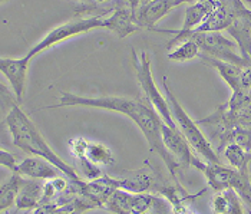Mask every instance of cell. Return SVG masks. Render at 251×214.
<instances>
[{
  "instance_id": "cell-11",
  "label": "cell",
  "mask_w": 251,
  "mask_h": 214,
  "mask_svg": "<svg viewBox=\"0 0 251 214\" xmlns=\"http://www.w3.org/2000/svg\"><path fill=\"white\" fill-rule=\"evenodd\" d=\"M32 59L27 55L22 58H1L0 59V71L3 77L9 80L18 102H22L26 91V79L27 68Z\"/></svg>"
},
{
  "instance_id": "cell-25",
  "label": "cell",
  "mask_w": 251,
  "mask_h": 214,
  "mask_svg": "<svg viewBox=\"0 0 251 214\" xmlns=\"http://www.w3.org/2000/svg\"><path fill=\"white\" fill-rule=\"evenodd\" d=\"M0 164L3 165V167H7L9 170H12L13 173H16V170H18V161H16V158L15 156H12L10 153H7V151H4V150H1L0 151Z\"/></svg>"
},
{
  "instance_id": "cell-28",
  "label": "cell",
  "mask_w": 251,
  "mask_h": 214,
  "mask_svg": "<svg viewBox=\"0 0 251 214\" xmlns=\"http://www.w3.org/2000/svg\"><path fill=\"white\" fill-rule=\"evenodd\" d=\"M1 1H4V0H1Z\"/></svg>"
},
{
  "instance_id": "cell-6",
  "label": "cell",
  "mask_w": 251,
  "mask_h": 214,
  "mask_svg": "<svg viewBox=\"0 0 251 214\" xmlns=\"http://www.w3.org/2000/svg\"><path fill=\"white\" fill-rule=\"evenodd\" d=\"M132 60H134V66H135L136 78L138 82L145 94L147 99L151 102V105L155 108V111L159 114V117L162 118V121L170 125L171 128L178 130L176 124H175L173 112H171V107L167 101V97H164L156 83H155L154 77H152V71H151V58L150 55L142 51L139 55H136V52L132 49Z\"/></svg>"
},
{
  "instance_id": "cell-8",
  "label": "cell",
  "mask_w": 251,
  "mask_h": 214,
  "mask_svg": "<svg viewBox=\"0 0 251 214\" xmlns=\"http://www.w3.org/2000/svg\"><path fill=\"white\" fill-rule=\"evenodd\" d=\"M250 7L244 4L243 0H217L214 12L198 26L194 32H221L226 30L234 20Z\"/></svg>"
},
{
  "instance_id": "cell-2",
  "label": "cell",
  "mask_w": 251,
  "mask_h": 214,
  "mask_svg": "<svg viewBox=\"0 0 251 214\" xmlns=\"http://www.w3.org/2000/svg\"><path fill=\"white\" fill-rule=\"evenodd\" d=\"M6 125L12 134L13 144L18 148L32 156L43 157L45 160L59 167L62 174H65L68 178L82 180L76 171L50 148L45 136L40 134L38 127L26 115V112L18 105V102H12L10 111L6 115Z\"/></svg>"
},
{
  "instance_id": "cell-13",
  "label": "cell",
  "mask_w": 251,
  "mask_h": 214,
  "mask_svg": "<svg viewBox=\"0 0 251 214\" xmlns=\"http://www.w3.org/2000/svg\"><path fill=\"white\" fill-rule=\"evenodd\" d=\"M69 147L74 156H85L91 162L99 167H109L115 164V158L111 150L100 142H92L86 138H74L69 141Z\"/></svg>"
},
{
  "instance_id": "cell-5",
  "label": "cell",
  "mask_w": 251,
  "mask_h": 214,
  "mask_svg": "<svg viewBox=\"0 0 251 214\" xmlns=\"http://www.w3.org/2000/svg\"><path fill=\"white\" fill-rule=\"evenodd\" d=\"M191 165L202 171L207 177L210 187L220 191L224 188H234L241 200L250 207L251 212V177L250 173H243L235 168H228L223 165V162H205L198 160L197 157L193 158Z\"/></svg>"
},
{
  "instance_id": "cell-17",
  "label": "cell",
  "mask_w": 251,
  "mask_h": 214,
  "mask_svg": "<svg viewBox=\"0 0 251 214\" xmlns=\"http://www.w3.org/2000/svg\"><path fill=\"white\" fill-rule=\"evenodd\" d=\"M45 191V180H23L16 200V213L20 210H35L40 204Z\"/></svg>"
},
{
  "instance_id": "cell-15",
  "label": "cell",
  "mask_w": 251,
  "mask_h": 214,
  "mask_svg": "<svg viewBox=\"0 0 251 214\" xmlns=\"http://www.w3.org/2000/svg\"><path fill=\"white\" fill-rule=\"evenodd\" d=\"M16 173L29 177V178H38V180H50L53 177H58L62 171L60 168L52 164L50 161L45 160L43 157H29L20 161Z\"/></svg>"
},
{
  "instance_id": "cell-3",
  "label": "cell",
  "mask_w": 251,
  "mask_h": 214,
  "mask_svg": "<svg viewBox=\"0 0 251 214\" xmlns=\"http://www.w3.org/2000/svg\"><path fill=\"white\" fill-rule=\"evenodd\" d=\"M161 33H170L175 35L174 39L168 42V49L175 48L178 43L185 39H193L200 46V55L211 56V58L220 59L224 62L235 63L238 66H247L250 65V60L243 58L238 45L235 40L228 39L221 32H182V30H165V29H151Z\"/></svg>"
},
{
  "instance_id": "cell-29",
  "label": "cell",
  "mask_w": 251,
  "mask_h": 214,
  "mask_svg": "<svg viewBox=\"0 0 251 214\" xmlns=\"http://www.w3.org/2000/svg\"><path fill=\"white\" fill-rule=\"evenodd\" d=\"M250 177H251V175H250Z\"/></svg>"
},
{
  "instance_id": "cell-27",
  "label": "cell",
  "mask_w": 251,
  "mask_h": 214,
  "mask_svg": "<svg viewBox=\"0 0 251 214\" xmlns=\"http://www.w3.org/2000/svg\"><path fill=\"white\" fill-rule=\"evenodd\" d=\"M244 1V4L247 6V7H250L251 9V0H243Z\"/></svg>"
},
{
  "instance_id": "cell-16",
  "label": "cell",
  "mask_w": 251,
  "mask_h": 214,
  "mask_svg": "<svg viewBox=\"0 0 251 214\" xmlns=\"http://www.w3.org/2000/svg\"><path fill=\"white\" fill-rule=\"evenodd\" d=\"M198 58H201V60L205 65L217 69L220 77L224 79L226 83L231 88L232 94L249 92V91H244L241 88V69H243V66H238V65L230 63V62H224V60H220V59L211 58V56H205V55H200Z\"/></svg>"
},
{
  "instance_id": "cell-12",
  "label": "cell",
  "mask_w": 251,
  "mask_h": 214,
  "mask_svg": "<svg viewBox=\"0 0 251 214\" xmlns=\"http://www.w3.org/2000/svg\"><path fill=\"white\" fill-rule=\"evenodd\" d=\"M161 134H162V142L167 151L176 160V162L179 164V168L182 170L188 168L193 162L194 154L187 138L181 134L179 130L171 128L165 122H162L161 125Z\"/></svg>"
},
{
  "instance_id": "cell-22",
  "label": "cell",
  "mask_w": 251,
  "mask_h": 214,
  "mask_svg": "<svg viewBox=\"0 0 251 214\" xmlns=\"http://www.w3.org/2000/svg\"><path fill=\"white\" fill-rule=\"evenodd\" d=\"M223 153H224V157L228 160V164L232 168L243 171V173H250L249 165L251 162V151L246 150L243 145L237 142H230L226 145Z\"/></svg>"
},
{
  "instance_id": "cell-10",
  "label": "cell",
  "mask_w": 251,
  "mask_h": 214,
  "mask_svg": "<svg viewBox=\"0 0 251 214\" xmlns=\"http://www.w3.org/2000/svg\"><path fill=\"white\" fill-rule=\"evenodd\" d=\"M105 29L114 32L121 39L131 36L141 29L136 25L134 6L129 0H118L114 12L105 16Z\"/></svg>"
},
{
  "instance_id": "cell-20",
  "label": "cell",
  "mask_w": 251,
  "mask_h": 214,
  "mask_svg": "<svg viewBox=\"0 0 251 214\" xmlns=\"http://www.w3.org/2000/svg\"><path fill=\"white\" fill-rule=\"evenodd\" d=\"M241 197L234 188H224L213 197V212L218 214H243L246 210L241 204Z\"/></svg>"
},
{
  "instance_id": "cell-23",
  "label": "cell",
  "mask_w": 251,
  "mask_h": 214,
  "mask_svg": "<svg viewBox=\"0 0 251 214\" xmlns=\"http://www.w3.org/2000/svg\"><path fill=\"white\" fill-rule=\"evenodd\" d=\"M200 56V46L193 39L182 40L171 52H168V59L173 62H188Z\"/></svg>"
},
{
  "instance_id": "cell-26",
  "label": "cell",
  "mask_w": 251,
  "mask_h": 214,
  "mask_svg": "<svg viewBox=\"0 0 251 214\" xmlns=\"http://www.w3.org/2000/svg\"><path fill=\"white\" fill-rule=\"evenodd\" d=\"M241 88L244 91H251V63L241 69Z\"/></svg>"
},
{
  "instance_id": "cell-18",
  "label": "cell",
  "mask_w": 251,
  "mask_h": 214,
  "mask_svg": "<svg viewBox=\"0 0 251 214\" xmlns=\"http://www.w3.org/2000/svg\"><path fill=\"white\" fill-rule=\"evenodd\" d=\"M215 6H217V0H195L194 3H190L185 9L182 29L179 30L182 32L195 30L213 13Z\"/></svg>"
},
{
  "instance_id": "cell-14",
  "label": "cell",
  "mask_w": 251,
  "mask_h": 214,
  "mask_svg": "<svg viewBox=\"0 0 251 214\" xmlns=\"http://www.w3.org/2000/svg\"><path fill=\"white\" fill-rule=\"evenodd\" d=\"M154 173L148 164L136 171H126L121 177H114V184L116 188H124L132 193H147L148 190L156 188L158 186Z\"/></svg>"
},
{
  "instance_id": "cell-9",
  "label": "cell",
  "mask_w": 251,
  "mask_h": 214,
  "mask_svg": "<svg viewBox=\"0 0 251 214\" xmlns=\"http://www.w3.org/2000/svg\"><path fill=\"white\" fill-rule=\"evenodd\" d=\"M195 0H139L134 6V16L139 27L154 29V26L165 18L173 9L181 4H190Z\"/></svg>"
},
{
  "instance_id": "cell-21",
  "label": "cell",
  "mask_w": 251,
  "mask_h": 214,
  "mask_svg": "<svg viewBox=\"0 0 251 214\" xmlns=\"http://www.w3.org/2000/svg\"><path fill=\"white\" fill-rule=\"evenodd\" d=\"M23 175L19 173H13L7 181L1 183L0 186V213H6L16 204L20 187L23 184Z\"/></svg>"
},
{
  "instance_id": "cell-7",
  "label": "cell",
  "mask_w": 251,
  "mask_h": 214,
  "mask_svg": "<svg viewBox=\"0 0 251 214\" xmlns=\"http://www.w3.org/2000/svg\"><path fill=\"white\" fill-rule=\"evenodd\" d=\"M94 29H105V18H74V20H69L48 32L46 36L35 46H32L26 55L33 59L43 51H48L55 45H59L71 38H75L77 35L88 33Z\"/></svg>"
},
{
  "instance_id": "cell-19",
  "label": "cell",
  "mask_w": 251,
  "mask_h": 214,
  "mask_svg": "<svg viewBox=\"0 0 251 214\" xmlns=\"http://www.w3.org/2000/svg\"><path fill=\"white\" fill-rule=\"evenodd\" d=\"M159 194H162L171 204L173 213H193V210H188V201L195 198V195L188 194L176 180H173V183H162L161 186H156L155 188Z\"/></svg>"
},
{
  "instance_id": "cell-24",
  "label": "cell",
  "mask_w": 251,
  "mask_h": 214,
  "mask_svg": "<svg viewBox=\"0 0 251 214\" xmlns=\"http://www.w3.org/2000/svg\"><path fill=\"white\" fill-rule=\"evenodd\" d=\"M75 1L99 7V9H102L103 12H106V13H109V15L114 12L116 3H118V0H75Z\"/></svg>"
},
{
  "instance_id": "cell-1",
  "label": "cell",
  "mask_w": 251,
  "mask_h": 214,
  "mask_svg": "<svg viewBox=\"0 0 251 214\" xmlns=\"http://www.w3.org/2000/svg\"><path fill=\"white\" fill-rule=\"evenodd\" d=\"M62 107H85V108H99V109H108L124 114L129 119L134 121L136 127L141 130V133L148 141V145L152 153H156L165 162L171 178L176 180V173L179 168V164L176 162L174 157L171 156L164 142H162V134H161V125L162 118L155 111L151 102L138 99V98L128 97H80L71 92H63L59 98L58 104L45 107L43 109H55Z\"/></svg>"
},
{
  "instance_id": "cell-4",
  "label": "cell",
  "mask_w": 251,
  "mask_h": 214,
  "mask_svg": "<svg viewBox=\"0 0 251 214\" xmlns=\"http://www.w3.org/2000/svg\"><path fill=\"white\" fill-rule=\"evenodd\" d=\"M162 83H164V91H165L167 101H168V104L171 107V112H173V118H174L175 124H176L178 130L181 131V134L185 136L187 141L190 142L191 148L205 162H221V160L218 157V153L214 151L210 141L205 138L204 133L200 130V127H198L200 124L191 119V117L184 109V107L175 98L171 88H170V85H168L167 77L162 78Z\"/></svg>"
}]
</instances>
